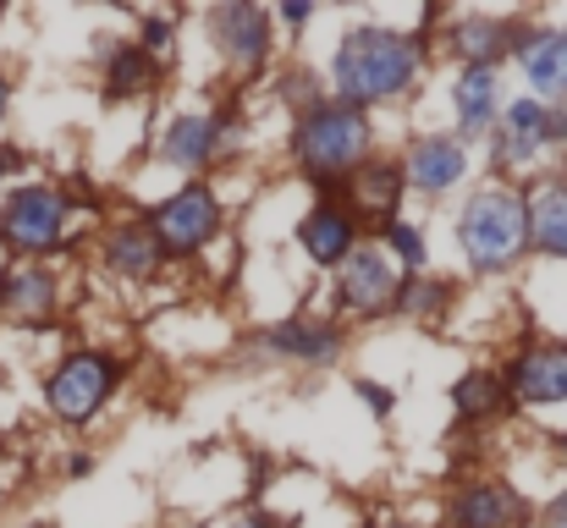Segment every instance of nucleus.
<instances>
[{
	"instance_id": "nucleus-14",
	"label": "nucleus",
	"mask_w": 567,
	"mask_h": 528,
	"mask_svg": "<svg viewBox=\"0 0 567 528\" xmlns=\"http://www.w3.org/2000/svg\"><path fill=\"white\" fill-rule=\"evenodd\" d=\"M298 242H303V253H309L320 270H337V265L359 248V220H353L342 204H320V209L303 215Z\"/></svg>"
},
{
	"instance_id": "nucleus-20",
	"label": "nucleus",
	"mask_w": 567,
	"mask_h": 528,
	"mask_svg": "<svg viewBox=\"0 0 567 528\" xmlns=\"http://www.w3.org/2000/svg\"><path fill=\"white\" fill-rule=\"evenodd\" d=\"M452 105H457V133L480 138L496 116V72L491 66H463L457 89H452Z\"/></svg>"
},
{
	"instance_id": "nucleus-36",
	"label": "nucleus",
	"mask_w": 567,
	"mask_h": 528,
	"mask_svg": "<svg viewBox=\"0 0 567 528\" xmlns=\"http://www.w3.org/2000/svg\"><path fill=\"white\" fill-rule=\"evenodd\" d=\"M380 528H408V524H380Z\"/></svg>"
},
{
	"instance_id": "nucleus-3",
	"label": "nucleus",
	"mask_w": 567,
	"mask_h": 528,
	"mask_svg": "<svg viewBox=\"0 0 567 528\" xmlns=\"http://www.w3.org/2000/svg\"><path fill=\"white\" fill-rule=\"evenodd\" d=\"M457 242L474 270H507L529 248V209L513 187H485L457 215Z\"/></svg>"
},
{
	"instance_id": "nucleus-18",
	"label": "nucleus",
	"mask_w": 567,
	"mask_h": 528,
	"mask_svg": "<svg viewBox=\"0 0 567 528\" xmlns=\"http://www.w3.org/2000/svg\"><path fill=\"white\" fill-rule=\"evenodd\" d=\"M220 144H226V127L215 116H177L166 127V138H161V155L172 166H193L198 172V166H209L220 155Z\"/></svg>"
},
{
	"instance_id": "nucleus-25",
	"label": "nucleus",
	"mask_w": 567,
	"mask_h": 528,
	"mask_svg": "<svg viewBox=\"0 0 567 528\" xmlns=\"http://www.w3.org/2000/svg\"><path fill=\"white\" fill-rule=\"evenodd\" d=\"M441 303H446V287H441V281L408 276V281L396 287V303H391V309H402V314H441Z\"/></svg>"
},
{
	"instance_id": "nucleus-27",
	"label": "nucleus",
	"mask_w": 567,
	"mask_h": 528,
	"mask_svg": "<svg viewBox=\"0 0 567 528\" xmlns=\"http://www.w3.org/2000/svg\"><path fill=\"white\" fill-rule=\"evenodd\" d=\"M144 50H150V55H166V50H172V22L150 17V22H144Z\"/></svg>"
},
{
	"instance_id": "nucleus-32",
	"label": "nucleus",
	"mask_w": 567,
	"mask_h": 528,
	"mask_svg": "<svg viewBox=\"0 0 567 528\" xmlns=\"http://www.w3.org/2000/svg\"><path fill=\"white\" fill-rule=\"evenodd\" d=\"M226 528H276L270 518H259V513H243V518H231Z\"/></svg>"
},
{
	"instance_id": "nucleus-1",
	"label": "nucleus",
	"mask_w": 567,
	"mask_h": 528,
	"mask_svg": "<svg viewBox=\"0 0 567 528\" xmlns=\"http://www.w3.org/2000/svg\"><path fill=\"white\" fill-rule=\"evenodd\" d=\"M413 77H419V44L391 28H353L331 55V100L348 111L402 100Z\"/></svg>"
},
{
	"instance_id": "nucleus-22",
	"label": "nucleus",
	"mask_w": 567,
	"mask_h": 528,
	"mask_svg": "<svg viewBox=\"0 0 567 528\" xmlns=\"http://www.w3.org/2000/svg\"><path fill=\"white\" fill-rule=\"evenodd\" d=\"M452 44H457L463 66H491L496 55L518 50V33H513V22H502V17H468V22H457Z\"/></svg>"
},
{
	"instance_id": "nucleus-7",
	"label": "nucleus",
	"mask_w": 567,
	"mask_h": 528,
	"mask_svg": "<svg viewBox=\"0 0 567 528\" xmlns=\"http://www.w3.org/2000/svg\"><path fill=\"white\" fill-rule=\"evenodd\" d=\"M215 226H220V204H215V193L198 187V182L183 187V193H172V198L155 209V220H150L161 253H198V248L215 237Z\"/></svg>"
},
{
	"instance_id": "nucleus-33",
	"label": "nucleus",
	"mask_w": 567,
	"mask_h": 528,
	"mask_svg": "<svg viewBox=\"0 0 567 528\" xmlns=\"http://www.w3.org/2000/svg\"><path fill=\"white\" fill-rule=\"evenodd\" d=\"M6 111H11V77L0 72V127H6Z\"/></svg>"
},
{
	"instance_id": "nucleus-35",
	"label": "nucleus",
	"mask_w": 567,
	"mask_h": 528,
	"mask_svg": "<svg viewBox=\"0 0 567 528\" xmlns=\"http://www.w3.org/2000/svg\"><path fill=\"white\" fill-rule=\"evenodd\" d=\"M0 396H6V374H0Z\"/></svg>"
},
{
	"instance_id": "nucleus-9",
	"label": "nucleus",
	"mask_w": 567,
	"mask_h": 528,
	"mask_svg": "<svg viewBox=\"0 0 567 528\" xmlns=\"http://www.w3.org/2000/svg\"><path fill=\"white\" fill-rule=\"evenodd\" d=\"M55 309H61V281L50 265H6L0 270V320L50 325Z\"/></svg>"
},
{
	"instance_id": "nucleus-16",
	"label": "nucleus",
	"mask_w": 567,
	"mask_h": 528,
	"mask_svg": "<svg viewBox=\"0 0 567 528\" xmlns=\"http://www.w3.org/2000/svg\"><path fill=\"white\" fill-rule=\"evenodd\" d=\"M529 209V242L551 259H567V182L563 176H546L535 182V193L524 198Z\"/></svg>"
},
{
	"instance_id": "nucleus-13",
	"label": "nucleus",
	"mask_w": 567,
	"mask_h": 528,
	"mask_svg": "<svg viewBox=\"0 0 567 528\" xmlns=\"http://www.w3.org/2000/svg\"><path fill=\"white\" fill-rule=\"evenodd\" d=\"M546 144H557L551 111L540 100H513L502 111V133H496V161L502 166H529Z\"/></svg>"
},
{
	"instance_id": "nucleus-12",
	"label": "nucleus",
	"mask_w": 567,
	"mask_h": 528,
	"mask_svg": "<svg viewBox=\"0 0 567 528\" xmlns=\"http://www.w3.org/2000/svg\"><path fill=\"white\" fill-rule=\"evenodd\" d=\"M468 176V149L457 144V138H419L413 149H408V161H402V182L408 187H419V193H430V198H441V193H452L457 182Z\"/></svg>"
},
{
	"instance_id": "nucleus-24",
	"label": "nucleus",
	"mask_w": 567,
	"mask_h": 528,
	"mask_svg": "<svg viewBox=\"0 0 567 528\" xmlns=\"http://www.w3.org/2000/svg\"><path fill=\"white\" fill-rule=\"evenodd\" d=\"M452 402H457V413H463V418H491V413H502V407H507V380H496V374L474 369V374H463V380L452 385Z\"/></svg>"
},
{
	"instance_id": "nucleus-17",
	"label": "nucleus",
	"mask_w": 567,
	"mask_h": 528,
	"mask_svg": "<svg viewBox=\"0 0 567 528\" xmlns=\"http://www.w3.org/2000/svg\"><path fill=\"white\" fill-rule=\"evenodd\" d=\"M518 61H524V77L546 100H567V28H546V33L518 39Z\"/></svg>"
},
{
	"instance_id": "nucleus-5",
	"label": "nucleus",
	"mask_w": 567,
	"mask_h": 528,
	"mask_svg": "<svg viewBox=\"0 0 567 528\" xmlns=\"http://www.w3.org/2000/svg\"><path fill=\"white\" fill-rule=\"evenodd\" d=\"M116 391V358L111 352H66L44 380V407L61 424H89Z\"/></svg>"
},
{
	"instance_id": "nucleus-28",
	"label": "nucleus",
	"mask_w": 567,
	"mask_h": 528,
	"mask_svg": "<svg viewBox=\"0 0 567 528\" xmlns=\"http://www.w3.org/2000/svg\"><path fill=\"white\" fill-rule=\"evenodd\" d=\"M281 17L298 28V22H309V17H315V6H309V0H287V6H281Z\"/></svg>"
},
{
	"instance_id": "nucleus-15",
	"label": "nucleus",
	"mask_w": 567,
	"mask_h": 528,
	"mask_svg": "<svg viewBox=\"0 0 567 528\" xmlns=\"http://www.w3.org/2000/svg\"><path fill=\"white\" fill-rule=\"evenodd\" d=\"M402 166H385V161H364L359 172L348 176V215L353 220H380V226H391V215H396V198H402Z\"/></svg>"
},
{
	"instance_id": "nucleus-21",
	"label": "nucleus",
	"mask_w": 567,
	"mask_h": 528,
	"mask_svg": "<svg viewBox=\"0 0 567 528\" xmlns=\"http://www.w3.org/2000/svg\"><path fill=\"white\" fill-rule=\"evenodd\" d=\"M265 348L281 352V358H303V363H331L342 352L337 325H315V320H287L276 331H265Z\"/></svg>"
},
{
	"instance_id": "nucleus-31",
	"label": "nucleus",
	"mask_w": 567,
	"mask_h": 528,
	"mask_svg": "<svg viewBox=\"0 0 567 528\" xmlns=\"http://www.w3.org/2000/svg\"><path fill=\"white\" fill-rule=\"evenodd\" d=\"M546 528H567V490L551 501V507H546Z\"/></svg>"
},
{
	"instance_id": "nucleus-34",
	"label": "nucleus",
	"mask_w": 567,
	"mask_h": 528,
	"mask_svg": "<svg viewBox=\"0 0 567 528\" xmlns=\"http://www.w3.org/2000/svg\"><path fill=\"white\" fill-rule=\"evenodd\" d=\"M557 446H563V457H567V435H563V441H557Z\"/></svg>"
},
{
	"instance_id": "nucleus-29",
	"label": "nucleus",
	"mask_w": 567,
	"mask_h": 528,
	"mask_svg": "<svg viewBox=\"0 0 567 528\" xmlns=\"http://www.w3.org/2000/svg\"><path fill=\"white\" fill-rule=\"evenodd\" d=\"M17 172H22V149L0 144V176H17Z\"/></svg>"
},
{
	"instance_id": "nucleus-8",
	"label": "nucleus",
	"mask_w": 567,
	"mask_h": 528,
	"mask_svg": "<svg viewBox=\"0 0 567 528\" xmlns=\"http://www.w3.org/2000/svg\"><path fill=\"white\" fill-rule=\"evenodd\" d=\"M507 402H524V407H563L567 402V348L563 342H535V348H524L513 358Z\"/></svg>"
},
{
	"instance_id": "nucleus-23",
	"label": "nucleus",
	"mask_w": 567,
	"mask_h": 528,
	"mask_svg": "<svg viewBox=\"0 0 567 528\" xmlns=\"http://www.w3.org/2000/svg\"><path fill=\"white\" fill-rule=\"evenodd\" d=\"M155 77H161V66L144 44H116L105 55V94L111 100H138V94L155 89Z\"/></svg>"
},
{
	"instance_id": "nucleus-6",
	"label": "nucleus",
	"mask_w": 567,
	"mask_h": 528,
	"mask_svg": "<svg viewBox=\"0 0 567 528\" xmlns=\"http://www.w3.org/2000/svg\"><path fill=\"white\" fill-rule=\"evenodd\" d=\"M396 287H402L396 259H391L380 242H359V248L337 265V303H342L348 314H359V320L385 314V309L396 303Z\"/></svg>"
},
{
	"instance_id": "nucleus-10",
	"label": "nucleus",
	"mask_w": 567,
	"mask_h": 528,
	"mask_svg": "<svg viewBox=\"0 0 567 528\" xmlns=\"http://www.w3.org/2000/svg\"><path fill=\"white\" fill-rule=\"evenodd\" d=\"M209 33L220 44V55L231 66H259L270 55V17L248 0H231V6H215L209 11Z\"/></svg>"
},
{
	"instance_id": "nucleus-4",
	"label": "nucleus",
	"mask_w": 567,
	"mask_h": 528,
	"mask_svg": "<svg viewBox=\"0 0 567 528\" xmlns=\"http://www.w3.org/2000/svg\"><path fill=\"white\" fill-rule=\"evenodd\" d=\"M66 226H72V204L50 182L11 187V198L0 204V248H11L17 259L55 253L66 242Z\"/></svg>"
},
{
	"instance_id": "nucleus-11",
	"label": "nucleus",
	"mask_w": 567,
	"mask_h": 528,
	"mask_svg": "<svg viewBox=\"0 0 567 528\" xmlns=\"http://www.w3.org/2000/svg\"><path fill=\"white\" fill-rule=\"evenodd\" d=\"M524 524H529V501L513 485H502V479H474L452 501V528H524Z\"/></svg>"
},
{
	"instance_id": "nucleus-26",
	"label": "nucleus",
	"mask_w": 567,
	"mask_h": 528,
	"mask_svg": "<svg viewBox=\"0 0 567 528\" xmlns=\"http://www.w3.org/2000/svg\"><path fill=\"white\" fill-rule=\"evenodd\" d=\"M385 253L402 259V265H424V237H419L408 220H391V226H385Z\"/></svg>"
},
{
	"instance_id": "nucleus-19",
	"label": "nucleus",
	"mask_w": 567,
	"mask_h": 528,
	"mask_svg": "<svg viewBox=\"0 0 567 528\" xmlns=\"http://www.w3.org/2000/svg\"><path fill=\"white\" fill-rule=\"evenodd\" d=\"M105 265H111L116 276H127V281H150V276L166 265V253H161V242H155L150 226H116V231L105 237Z\"/></svg>"
},
{
	"instance_id": "nucleus-30",
	"label": "nucleus",
	"mask_w": 567,
	"mask_h": 528,
	"mask_svg": "<svg viewBox=\"0 0 567 528\" xmlns=\"http://www.w3.org/2000/svg\"><path fill=\"white\" fill-rule=\"evenodd\" d=\"M359 391L370 396V407H375V413H391V391H380V385H370V380H364Z\"/></svg>"
},
{
	"instance_id": "nucleus-2",
	"label": "nucleus",
	"mask_w": 567,
	"mask_h": 528,
	"mask_svg": "<svg viewBox=\"0 0 567 528\" xmlns=\"http://www.w3.org/2000/svg\"><path fill=\"white\" fill-rule=\"evenodd\" d=\"M292 155L315 182H348L370 161V116L337 100H320L292 127Z\"/></svg>"
}]
</instances>
